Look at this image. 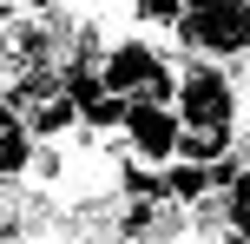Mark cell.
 <instances>
[{
  "instance_id": "obj_6",
  "label": "cell",
  "mask_w": 250,
  "mask_h": 244,
  "mask_svg": "<svg viewBox=\"0 0 250 244\" xmlns=\"http://www.w3.org/2000/svg\"><path fill=\"white\" fill-rule=\"evenodd\" d=\"M7 7H26V13H60L66 0H7Z\"/></svg>"
},
{
  "instance_id": "obj_2",
  "label": "cell",
  "mask_w": 250,
  "mask_h": 244,
  "mask_svg": "<svg viewBox=\"0 0 250 244\" xmlns=\"http://www.w3.org/2000/svg\"><path fill=\"white\" fill-rule=\"evenodd\" d=\"M178 119H185V126H237L244 119V92H237V79L224 73V60H185Z\"/></svg>"
},
{
  "instance_id": "obj_4",
  "label": "cell",
  "mask_w": 250,
  "mask_h": 244,
  "mask_svg": "<svg viewBox=\"0 0 250 244\" xmlns=\"http://www.w3.org/2000/svg\"><path fill=\"white\" fill-rule=\"evenodd\" d=\"M178 158H191V165H224V158H237V126H185Z\"/></svg>"
},
{
  "instance_id": "obj_3",
  "label": "cell",
  "mask_w": 250,
  "mask_h": 244,
  "mask_svg": "<svg viewBox=\"0 0 250 244\" xmlns=\"http://www.w3.org/2000/svg\"><path fill=\"white\" fill-rule=\"evenodd\" d=\"M125 152L145 158V165H178V145H185V119L178 106H158V99H132V119H125Z\"/></svg>"
},
{
  "instance_id": "obj_5",
  "label": "cell",
  "mask_w": 250,
  "mask_h": 244,
  "mask_svg": "<svg viewBox=\"0 0 250 244\" xmlns=\"http://www.w3.org/2000/svg\"><path fill=\"white\" fill-rule=\"evenodd\" d=\"M33 158H40L33 126H26L20 112H7V126H0V172H7V185H13V178H26V172H33Z\"/></svg>"
},
{
  "instance_id": "obj_1",
  "label": "cell",
  "mask_w": 250,
  "mask_h": 244,
  "mask_svg": "<svg viewBox=\"0 0 250 244\" xmlns=\"http://www.w3.org/2000/svg\"><path fill=\"white\" fill-rule=\"evenodd\" d=\"M171 40L191 60H244L250 53V0H191L185 26Z\"/></svg>"
}]
</instances>
